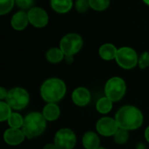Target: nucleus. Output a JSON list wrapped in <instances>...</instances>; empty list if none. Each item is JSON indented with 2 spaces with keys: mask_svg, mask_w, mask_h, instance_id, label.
<instances>
[{
  "mask_svg": "<svg viewBox=\"0 0 149 149\" xmlns=\"http://www.w3.org/2000/svg\"><path fill=\"white\" fill-rule=\"evenodd\" d=\"M115 120L119 128H123L127 131L135 130L142 125L143 114L136 107L124 106L117 112Z\"/></svg>",
  "mask_w": 149,
  "mask_h": 149,
  "instance_id": "1",
  "label": "nucleus"
},
{
  "mask_svg": "<svg viewBox=\"0 0 149 149\" xmlns=\"http://www.w3.org/2000/svg\"><path fill=\"white\" fill-rule=\"evenodd\" d=\"M66 93L65 84L57 78L46 79L41 86L40 94L47 103H56L61 100Z\"/></svg>",
  "mask_w": 149,
  "mask_h": 149,
  "instance_id": "2",
  "label": "nucleus"
},
{
  "mask_svg": "<svg viewBox=\"0 0 149 149\" xmlns=\"http://www.w3.org/2000/svg\"><path fill=\"white\" fill-rule=\"evenodd\" d=\"M46 128V120L43 113L32 112L28 113L24 120L22 130L28 139H33L44 133Z\"/></svg>",
  "mask_w": 149,
  "mask_h": 149,
  "instance_id": "3",
  "label": "nucleus"
},
{
  "mask_svg": "<svg viewBox=\"0 0 149 149\" xmlns=\"http://www.w3.org/2000/svg\"><path fill=\"white\" fill-rule=\"evenodd\" d=\"M5 100L12 109L22 110L28 106L30 96L25 89L21 87H15L8 92Z\"/></svg>",
  "mask_w": 149,
  "mask_h": 149,
  "instance_id": "4",
  "label": "nucleus"
},
{
  "mask_svg": "<svg viewBox=\"0 0 149 149\" xmlns=\"http://www.w3.org/2000/svg\"><path fill=\"white\" fill-rule=\"evenodd\" d=\"M127 86L125 81L120 77H113L107 80L105 86L106 96L113 102L120 100L126 93Z\"/></svg>",
  "mask_w": 149,
  "mask_h": 149,
  "instance_id": "5",
  "label": "nucleus"
},
{
  "mask_svg": "<svg viewBox=\"0 0 149 149\" xmlns=\"http://www.w3.org/2000/svg\"><path fill=\"white\" fill-rule=\"evenodd\" d=\"M115 59L117 64L124 69L134 68L139 61L136 52L130 47L120 48L117 52Z\"/></svg>",
  "mask_w": 149,
  "mask_h": 149,
  "instance_id": "6",
  "label": "nucleus"
},
{
  "mask_svg": "<svg viewBox=\"0 0 149 149\" xmlns=\"http://www.w3.org/2000/svg\"><path fill=\"white\" fill-rule=\"evenodd\" d=\"M76 142V135L69 128L59 129L54 137V144L58 149H73Z\"/></svg>",
  "mask_w": 149,
  "mask_h": 149,
  "instance_id": "7",
  "label": "nucleus"
},
{
  "mask_svg": "<svg viewBox=\"0 0 149 149\" xmlns=\"http://www.w3.org/2000/svg\"><path fill=\"white\" fill-rule=\"evenodd\" d=\"M83 40L81 37L76 33L65 35L60 41V49L65 55H74L81 49Z\"/></svg>",
  "mask_w": 149,
  "mask_h": 149,
  "instance_id": "8",
  "label": "nucleus"
},
{
  "mask_svg": "<svg viewBox=\"0 0 149 149\" xmlns=\"http://www.w3.org/2000/svg\"><path fill=\"white\" fill-rule=\"evenodd\" d=\"M118 129L119 127L115 119L111 117H103L96 123V130L100 135L105 137L113 136Z\"/></svg>",
  "mask_w": 149,
  "mask_h": 149,
  "instance_id": "9",
  "label": "nucleus"
},
{
  "mask_svg": "<svg viewBox=\"0 0 149 149\" xmlns=\"http://www.w3.org/2000/svg\"><path fill=\"white\" fill-rule=\"evenodd\" d=\"M29 22L37 28L45 27L48 23V15L45 10L39 7H32L28 11Z\"/></svg>",
  "mask_w": 149,
  "mask_h": 149,
  "instance_id": "10",
  "label": "nucleus"
},
{
  "mask_svg": "<svg viewBox=\"0 0 149 149\" xmlns=\"http://www.w3.org/2000/svg\"><path fill=\"white\" fill-rule=\"evenodd\" d=\"M25 138V135L20 128L10 127L3 134L4 141L10 146H17L21 144Z\"/></svg>",
  "mask_w": 149,
  "mask_h": 149,
  "instance_id": "11",
  "label": "nucleus"
},
{
  "mask_svg": "<svg viewBox=\"0 0 149 149\" xmlns=\"http://www.w3.org/2000/svg\"><path fill=\"white\" fill-rule=\"evenodd\" d=\"M72 99L76 106L85 107L91 101V93L85 87H78L73 91Z\"/></svg>",
  "mask_w": 149,
  "mask_h": 149,
  "instance_id": "12",
  "label": "nucleus"
},
{
  "mask_svg": "<svg viewBox=\"0 0 149 149\" xmlns=\"http://www.w3.org/2000/svg\"><path fill=\"white\" fill-rule=\"evenodd\" d=\"M29 23V17H28V13L20 10L17 11L16 14H14L11 17V26L14 30L17 31H22L26 28Z\"/></svg>",
  "mask_w": 149,
  "mask_h": 149,
  "instance_id": "13",
  "label": "nucleus"
},
{
  "mask_svg": "<svg viewBox=\"0 0 149 149\" xmlns=\"http://www.w3.org/2000/svg\"><path fill=\"white\" fill-rule=\"evenodd\" d=\"M43 115L48 121L56 120L60 115V109L56 103H48L43 109Z\"/></svg>",
  "mask_w": 149,
  "mask_h": 149,
  "instance_id": "14",
  "label": "nucleus"
},
{
  "mask_svg": "<svg viewBox=\"0 0 149 149\" xmlns=\"http://www.w3.org/2000/svg\"><path fill=\"white\" fill-rule=\"evenodd\" d=\"M82 144L86 149H97L100 148V138L93 132H87L82 138Z\"/></svg>",
  "mask_w": 149,
  "mask_h": 149,
  "instance_id": "15",
  "label": "nucleus"
},
{
  "mask_svg": "<svg viewBox=\"0 0 149 149\" xmlns=\"http://www.w3.org/2000/svg\"><path fill=\"white\" fill-rule=\"evenodd\" d=\"M117 48L112 45V44H105L103 45H101V47L100 48L99 53L100 56L105 59V60H112L113 58H116V54H117Z\"/></svg>",
  "mask_w": 149,
  "mask_h": 149,
  "instance_id": "16",
  "label": "nucleus"
},
{
  "mask_svg": "<svg viewBox=\"0 0 149 149\" xmlns=\"http://www.w3.org/2000/svg\"><path fill=\"white\" fill-rule=\"evenodd\" d=\"M52 8L58 13H66L68 12L72 6V0H51Z\"/></svg>",
  "mask_w": 149,
  "mask_h": 149,
  "instance_id": "17",
  "label": "nucleus"
},
{
  "mask_svg": "<svg viewBox=\"0 0 149 149\" xmlns=\"http://www.w3.org/2000/svg\"><path fill=\"white\" fill-rule=\"evenodd\" d=\"M113 108V101L107 96L100 98L96 103V109L99 113L102 114L108 113Z\"/></svg>",
  "mask_w": 149,
  "mask_h": 149,
  "instance_id": "18",
  "label": "nucleus"
},
{
  "mask_svg": "<svg viewBox=\"0 0 149 149\" xmlns=\"http://www.w3.org/2000/svg\"><path fill=\"white\" fill-rule=\"evenodd\" d=\"M63 58H65V54L60 48H52L46 52V59L52 64L59 63Z\"/></svg>",
  "mask_w": 149,
  "mask_h": 149,
  "instance_id": "19",
  "label": "nucleus"
},
{
  "mask_svg": "<svg viewBox=\"0 0 149 149\" xmlns=\"http://www.w3.org/2000/svg\"><path fill=\"white\" fill-rule=\"evenodd\" d=\"M24 120L23 117L17 113H11L10 116L7 120L8 124L10 127L12 128H21L24 124Z\"/></svg>",
  "mask_w": 149,
  "mask_h": 149,
  "instance_id": "20",
  "label": "nucleus"
},
{
  "mask_svg": "<svg viewBox=\"0 0 149 149\" xmlns=\"http://www.w3.org/2000/svg\"><path fill=\"white\" fill-rule=\"evenodd\" d=\"M113 139H114V141L119 145L126 144L129 139L128 131L123 128H119L117 132L115 133V134L113 135Z\"/></svg>",
  "mask_w": 149,
  "mask_h": 149,
  "instance_id": "21",
  "label": "nucleus"
},
{
  "mask_svg": "<svg viewBox=\"0 0 149 149\" xmlns=\"http://www.w3.org/2000/svg\"><path fill=\"white\" fill-rule=\"evenodd\" d=\"M11 107L3 101L0 102V121L3 122L4 120H7L11 114Z\"/></svg>",
  "mask_w": 149,
  "mask_h": 149,
  "instance_id": "22",
  "label": "nucleus"
},
{
  "mask_svg": "<svg viewBox=\"0 0 149 149\" xmlns=\"http://www.w3.org/2000/svg\"><path fill=\"white\" fill-rule=\"evenodd\" d=\"M109 0H89L90 7L95 10H104L109 6Z\"/></svg>",
  "mask_w": 149,
  "mask_h": 149,
  "instance_id": "23",
  "label": "nucleus"
},
{
  "mask_svg": "<svg viewBox=\"0 0 149 149\" xmlns=\"http://www.w3.org/2000/svg\"><path fill=\"white\" fill-rule=\"evenodd\" d=\"M14 0H0V14L4 15L8 13L13 7Z\"/></svg>",
  "mask_w": 149,
  "mask_h": 149,
  "instance_id": "24",
  "label": "nucleus"
},
{
  "mask_svg": "<svg viewBox=\"0 0 149 149\" xmlns=\"http://www.w3.org/2000/svg\"><path fill=\"white\" fill-rule=\"evenodd\" d=\"M75 7H76V10L79 12L84 13L90 7L89 0H77L76 3H75Z\"/></svg>",
  "mask_w": 149,
  "mask_h": 149,
  "instance_id": "25",
  "label": "nucleus"
},
{
  "mask_svg": "<svg viewBox=\"0 0 149 149\" xmlns=\"http://www.w3.org/2000/svg\"><path fill=\"white\" fill-rule=\"evenodd\" d=\"M139 66L141 69H145L149 65V52H144L140 57V59L138 61Z\"/></svg>",
  "mask_w": 149,
  "mask_h": 149,
  "instance_id": "26",
  "label": "nucleus"
},
{
  "mask_svg": "<svg viewBox=\"0 0 149 149\" xmlns=\"http://www.w3.org/2000/svg\"><path fill=\"white\" fill-rule=\"evenodd\" d=\"M16 3L18 7L22 9H28L31 8L34 3V0H15Z\"/></svg>",
  "mask_w": 149,
  "mask_h": 149,
  "instance_id": "27",
  "label": "nucleus"
},
{
  "mask_svg": "<svg viewBox=\"0 0 149 149\" xmlns=\"http://www.w3.org/2000/svg\"><path fill=\"white\" fill-rule=\"evenodd\" d=\"M7 94H8V92H7L3 87H1V88H0V99H1V100L6 99Z\"/></svg>",
  "mask_w": 149,
  "mask_h": 149,
  "instance_id": "28",
  "label": "nucleus"
},
{
  "mask_svg": "<svg viewBox=\"0 0 149 149\" xmlns=\"http://www.w3.org/2000/svg\"><path fill=\"white\" fill-rule=\"evenodd\" d=\"M65 60L67 64H72L73 62V55H65Z\"/></svg>",
  "mask_w": 149,
  "mask_h": 149,
  "instance_id": "29",
  "label": "nucleus"
},
{
  "mask_svg": "<svg viewBox=\"0 0 149 149\" xmlns=\"http://www.w3.org/2000/svg\"><path fill=\"white\" fill-rule=\"evenodd\" d=\"M43 149H58L57 148V147L55 146V144H47V145H45Z\"/></svg>",
  "mask_w": 149,
  "mask_h": 149,
  "instance_id": "30",
  "label": "nucleus"
},
{
  "mask_svg": "<svg viewBox=\"0 0 149 149\" xmlns=\"http://www.w3.org/2000/svg\"><path fill=\"white\" fill-rule=\"evenodd\" d=\"M145 139L147 140V141L149 143V126L147 127V129L145 130Z\"/></svg>",
  "mask_w": 149,
  "mask_h": 149,
  "instance_id": "31",
  "label": "nucleus"
},
{
  "mask_svg": "<svg viewBox=\"0 0 149 149\" xmlns=\"http://www.w3.org/2000/svg\"><path fill=\"white\" fill-rule=\"evenodd\" d=\"M145 3H147L148 5H149V0H143Z\"/></svg>",
  "mask_w": 149,
  "mask_h": 149,
  "instance_id": "32",
  "label": "nucleus"
},
{
  "mask_svg": "<svg viewBox=\"0 0 149 149\" xmlns=\"http://www.w3.org/2000/svg\"><path fill=\"white\" fill-rule=\"evenodd\" d=\"M97 149H106V148H98Z\"/></svg>",
  "mask_w": 149,
  "mask_h": 149,
  "instance_id": "33",
  "label": "nucleus"
}]
</instances>
